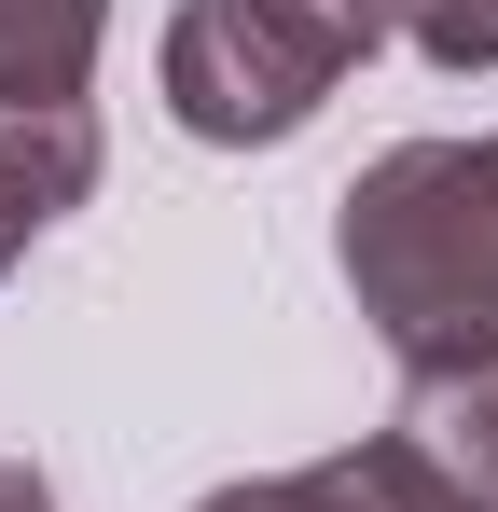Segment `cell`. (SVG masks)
Here are the masks:
<instances>
[{"label":"cell","mask_w":498,"mask_h":512,"mask_svg":"<svg viewBox=\"0 0 498 512\" xmlns=\"http://www.w3.org/2000/svg\"><path fill=\"white\" fill-rule=\"evenodd\" d=\"M388 42V0H180L153 42L166 125L208 153H277L332 111V84Z\"/></svg>","instance_id":"obj_2"},{"label":"cell","mask_w":498,"mask_h":512,"mask_svg":"<svg viewBox=\"0 0 498 512\" xmlns=\"http://www.w3.org/2000/svg\"><path fill=\"white\" fill-rule=\"evenodd\" d=\"M0 512H56V485H42L28 457H0Z\"/></svg>","instance_id":"obj_8"},{"label":"cell","mask_w":498,"mask_h":512,"mask_svg":"<svg viewBox=\"0 0 498 512\" xmlns=\"http://www.w3.org/2000/svg\"><path fill=\"white\" fill-rule=\"evenodd\" d=\"M388 42H415L429 70H498V0H388Z\"/></svg>","instance_id":"obj_7"},{"label":"cell","mask_w":498,"mask_h":512,"mask_svg":"<svg viewBox=\"0 0 498 512\" xmlns=\"http://www.w3.org/2000/svg\"><path fill=\"white\" fill-rule=\"evenodd\" d=\"M332 277L402 374L485 360L498 346V125L374 153L332 194Z\"/></svg>","instance_id":"obj_1"},{"label":"cell","mask_w":498,"mask_h":512,"mask_svg":"<svg viewBox=\"0 0 498 512\" xmlns=\"http://www.w3.org/2000/svg\"><path fill=\"white\" fill-rule=\"evenodd\" d=\"M14 263H28V222H14V208H0V277H14Z\"/></svg>","instance_id":"obj_9"},{"label":"cell","mask_w":498,"mask_h":512,"mask_svg":"<svg viewBox=\"0 0 498 512\" xmlns=\"http://www.w3.org/2000/svg\"><path fill=\"white\" fill-rule=\"evenodd\" d=\"M194 512H443L429 485L402 471V443L374 429V443H332L305 471H249V485H208Z\"/></svg>","instance_id":"obj_4"},{"label":"cell","mask_w":498,"mask_h":512,"mask_svg":"<svg viewBox=\"0 0 498 512\" xmlns=\"http://www.w3.org/2000/svg\"><path fill=\"white\" fill-rule=\"evenodd\" d=\"M388 443H402V471L443 512H498V346H485V360H429V374H402Z\"/></svg>","instance_id":"obj_3"},{"label":"cell","mask_w":498,"mask_h":512,"mask_svg":"<svg viewBox=\"0 0 498 512\" xmlns=\"http://www.w3.org/2000/svg\"><path fill=\"white\" fill-rule=\"evenodd\" d=\"M97 111H0V208L28 222V236H56L83 194H97Z\"/></svg>","instance_id":"obj_6"},{"label":"cell","mask_w":498,"mask_h":512,"mask_svg":"<svg viewBox=\"0 0 498 512\" xmlns=\"http://www.w3.org/2000/svg\"><path fill=\"white\" fill-rule=\"evenodd\" d=\"M111 0H0V111H83Z\"/></svg>","instance_id":"obj_5"}]
</instances>
